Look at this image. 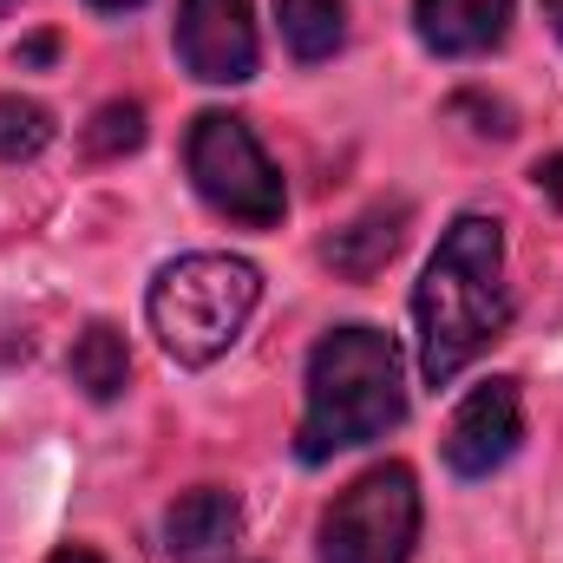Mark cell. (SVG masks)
<instances>
[{"label":"cell","mask_w":563,"mask_h":563,"mask_svg":"<svg viewBox=\"0 0 563 563\" xmlns=\"http://www.w3.org/2000/svg\"><path fill=\"white\" fill-rule=\"evenodd\" d=\"M263 301V276L243 256H177L170 269H157L144 314L151 334L164 341V354L177 367H210L236 347L243 321Z\"/></svg>","instance_id":"3957f363"},{"label":"cell","mask_w":563,"mask_h":563,"mask_svg":"<svg viewBox=\"0 0 563 563\" xmlns=\"http://www.w3.org/2000/svg\"><path fill=\"white\" fill-rule=\"evenodd\" d=\"M544 20L558 26V40H563V0H544Z\"/></svg>","instance_id":"2e32d148"},{"label":"cell","mask_w":563,"mask_h":563,"mask_svg":"<svg viewBox=\"0 0 563 563\" xmlns=\"http://www.w3.org/2000/svg\"><path fill=\"white\" fill-rule=\"evenodd\" d=\"M400 236H407V203H374L367 217H354L347 230H334V236L321 243V263L347 282H367L394 263Z\"/></svg>","instance_id":"30bf717a"},{"label":"cell","mask_w":563,"mask_h":563,"mask_svg":"<svg viewBox=\"0 0 563 563\" xmlns=\"http://www.w3.org/2000/svg\"><path fill=\"white\" fill-rule=\"evenodd\" d=\"M7 7H13V0H0V13H7Z\"/></svg>","instance_id":"d6986e66"},{"label":"cell","mask_w":563,"mask_h":563,"mask_svg":"<svg viewBox=\"0 0 563 563\" xmlns=\"http://www.w3.org/2000/svg\"><path fill=\"white\" fill-rule=\"evenodd\" d=\"M53 144V112L40 99H20V92H0V164H20V157H40Z\"/></svg>","instance_id":"4fadbf2b"},{"label":"cell","mask_w":563,"mask_h":563,"mask_svg":"<svg viewBox=\"0 0 563 563\" xmlns=\"http://www.w3.org/2000/svg\"><path fill=\"white\" fill-rule=\"evenodd\" d=\"M276 20H282L288 53H295L301 66L341 53V40H347V13H341V0H276Z\"/></svg>","instance_id":"7c38bea8"},{"label":"cell","mask_w":563,"mask_h":563,"mask_svg":"<svg viewBox=\"0 0 563 563\" xmlns=\"http://www.w3.org/2000/svg\"><path fill=\"white\" fill-rule=\"evenodd\" d=\"M525 439V400L518 380H485L459 400V413L445 426V465L459 478H492Z\"/></svg>","instance_id":"52a82bcc"},{"label":"cell","mask_w":563,"mask_h":563,"mask_svg":"<svg viewBox=\"0 0 563 563\" xmlns=\"http://www.w3.org/2000/svg\"><path fill=\"white\" fill-rule=\"evenodd\" d=\"M99 13H125V7H144V0H92Z\"/></svg>","instance_id":"e0dca14e"},{"label":"cell","mask_w":563,"mask_h":563,"mask_svg":"<svg viewBox=\"0 0 563 563\" xmlns=\"http://www.w3.org/2000/svg\"><path fill=\"white\" fill-rule=\"evenodd\" d=\"M184 164H190L197 197H203L217 217L250 223V230H269V223H282V210H288L282 170L269 164V151L256 144V132H250L236 112H203V119L190 125Z\"/></svg>","instance_id":"277c9868"},{"label":"cell","mask_w":563,"mask_h":563,"mask_svg":"<svg viewBox=\"0 0 563 563\" xmlns=\"http://www.w3.org/2000/svg\"><path fill=\"white\" fill-rule=\"evenodd\" d=\"M531 177H538V190H544L551 203H563V151H558V157H538V170H531Z\"/></svg>","instance_id":"9a60e30c"},{"label":"cell","mask_w":563,"mask_h":563,"mask_svg":"<svg viewBox=\"0 0 563 563\" xmlns=\"http://www.w3.org/2000/svg\"><path fill=\"white\" fill-rule=\"evenodd\" d=\"M177 59L203 86L256 79V20L250 0H184L177 13Z\"/></svg>","instance_id":"8992f818"},{"label":"cell","mask_w":563,"mask_h":563,"mask_svg":"<svg viewBox=\"0 0 563 563\" xmlns=\"http://www.w3.org/2000/svg\"><path fill=\"white\" fill-rule=\"evenodd\" d=\"M46 563H99L92 551H59V558H46Z\"/></svg>","instance_id":"ac0fdd59"},{"label":"cell","mask_w":563,"mask_h":563,"mask_svg":"<svg viewBox=\"0 0 563 563\" xmlns=\"http://www.w3.org/2000/svg\"><path fill=\"white\" fill-rule=\"evenodd\" d=\"M400 420H407V387H400L394 334H380L367 321L321 334V347L308 354V413L295 432L301 465H321L367 439H387Z\"/></svg>","instance_id":"7a4b0ae2"},{"label":"cell","mask_w":563,"mask_h":563,"mask_svg":"<svg viewBox=\"0 0 563 563\" xmlns=\"http://www.w3.org/2000/svg\"><path fill=\"white\" fill-rule=\"evenodd\" d=\"M236 531H243L236 492L197 485V492H184V498L170 505V518H164V551H170L177 563H210V558H223V551L236 544Z\"/></svg>","instance_id":"ba28073f"},{"label":"cell","mask_w":563,"mask_h":563,"mask_svg":"<svg viewBox=\"0 0 563 563\" xmlns=\"http://www.w3.org/2000/svg\"><path fill=\"white\" fill-rule=\"evenodd\" d=\"M132 380V354H125V334L112 321H92L79 341H73V387L86 400H119Z\"/></svg>","instance_id":"8fae6325"},{"label":"cell","mask_w":563,"mask_h":563,"mask_svg":"<svg viewBox=\"0 0 563 563\" xmlns=\"http://www.w3.org/2000/svg\"><path fill=\"white\" fill-rule=\"evenodd\" d=\"M413 26H420L426 53L472 59V53H492L505 40L511 0H413Z\"/></svg>","instance_id":"9c48e42d"},{"label":"cell","mask_w":563,"mask_h":563,"mask_svg":"<svg viewBox=\"0 0 563 563\" xmlns=\"http://www.w3.org/2000/svg\"><path fill=\"white\" fill-rule=\"evenodd\" d=\"M420 544V478L407 465L361 472L321 518V563H407Z\"/></svg>","instance_id":"5b68a950"},{"label":"cell","mask_w":563,"mask_h":563,"mask_svg":"<svg viewBox=\"0 0 563 563\" xmlns=\"http://www.w3.org/2000/svg\"><path fill=\"white\" fill-rule=\"evenodd\" d=\"M139 144H144V106L112 99V106L92 112V125H86V151H92V157H125V151H139Z\"/></svg>","instance_id":"5bb4252c"},{"label":"cell","mask_w":563,"mask_h":563,"mask_svg":"<svg viewBox=\"0 0 563 563\" xmlns=\"http://www.w3.org/2000/svg\"><path fill=\"white\" fill-rule=\"evenodd\" d=\"M413 321H420V374L426 387H452L511 321L505 295V230L492 217H459L420 288H413Z\"/></svg>","instance_id":"6da1fadb"}]
</instances>
